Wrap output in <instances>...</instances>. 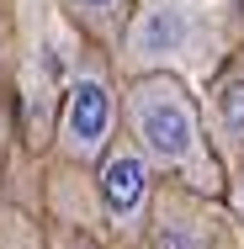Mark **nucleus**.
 <instances>
[{"instance_id":"1","label":"nucleus","mask_w":244,"mask_h":249,"mask_svg":"<svg viewBox=\"0 0 244 249\" xmlns=\"http://www.w3.org/2000/svg\"><path fill=\"white\" fill-rule=\"evenodd\" d=\"M122 127L128 143L144 154L149 164L181 186H191L202 196H218L228 186V170L207 138V117L196 96L170 74V69H149L133 74L122 90Z\"/></svg>"},{"instance_id":"2","label":"nucleus","mask_w":244,"mask_h":249,"mask_svg":"<svg viewBox=\"0 0 244 249\" xmlns=\"http://www.w3.org/2000/svg\"><path fill=\"white\" fill-rule=\"evenodd\" d=\"M91 48L75 64V80L58 101V127H53V149L64 154L75 170H96L101 154L117 143V90H112V74Z\"/></svg>"},{"instance_id":"3","label":"nucleus","mask_w":244,"mask_h":249,"mask_svg":"<svg viewBox=\"0 0 244 249\" xmlns=\"http://www.w3.org/2000/svg\"><path fill=\"white\" fill-rule=\"evenodd\" d=\"M154 164H149L144 154L133 149L128 138H117L112 149L101 154L96 164V196H101V212H106V223H112V233L122 239L128 249H138L149 228V212H154Z\"/></svg>"},{"instance_id":"4","label":"nucleus","mask_w":244,"mask_h":249,"mask_svg":"<svg viewBox=\"0 0 244 249\" xmlns=\"http://www.w3.org/2000/svg\"><path fill=\"white\" fill-rule=\"evenodd\" d=\"M138 249H223V212L181 180H165L154 191V212Z\"/></svg>"},{"instance_id":"5","label":"nucleus","mask_w":244,"mask_h":249,"mask_svg":"<svg viewBox=\"0 0 244 249\" xmlns=\"http://www.w3.org/2000/svg\"><path fill=\"white\" fill-rule=\"evenodd\" d=\"M202 117H207V138H212V149L223 159V170L239 164L244 159V58H234V64L212 80Z\"/></svg>"},{"instance_id":"6","label":"nucleus","mask_w":244,"mask_h":249,"mask_svg":"<svg viewBox=\"0 0 244 249\" xmlns=\"http://www.w3.org/2000/svg\"><path fill=\"white\" fill-rule=\"evenodd\" d=\"M58 11L106 53L122 48V32L133 27V0H58Z\"/></svg>"},{"instance_id":"7","label":"nucleus","mask_w":244,"mask_h":249,"mask_svg":"<svg viewBox=\"0 0 244 249\" xmlns=\"http://www.w3.org/2000/svg\"><path fill=\"white\" fill-rule=\"evenodd\" d=\"M0 249H48V228L21 207H0Z\"/></svg>"},{"instance_id":"8","label":"nucleus","mask_w":244,"mask_h":249,"mask_svg":"<svg viewBox=\"0 0 244 249\" xmlns=\"http://www.w3.org/2000/svg\"><path fill=\"white\" fill-rule=\"evenodd\" d=\"M48 249H106L85 228V223H69V217H58V223H48Z\"/></svg>"},{"instance_id":"9","label":"nucleus","mask_w":244,"mask_h":249,"mask_svg":"<svg viewBox=\"0 0 244 249\" xmlns=\"http://www.w3.org/2000/svg\"><path fill=\"white\" fill-rule=\"evenodd\" d=\"M11 101V0H0V122Z\"/></svg>"},{"instance_id":"10","label":"nucleus","mask_w":244,"mask_h":249,"mask_svg":"<svg viewBox=\"0 0 244 249\" xmlns=\"http://www.w3.org/2000/svg\"><path fill=\"white\" fill-rule=\"evenodd\" d=\"M228 201H234V217L244 223V159L228 164Z\"/></svg>"}]
</instances>
